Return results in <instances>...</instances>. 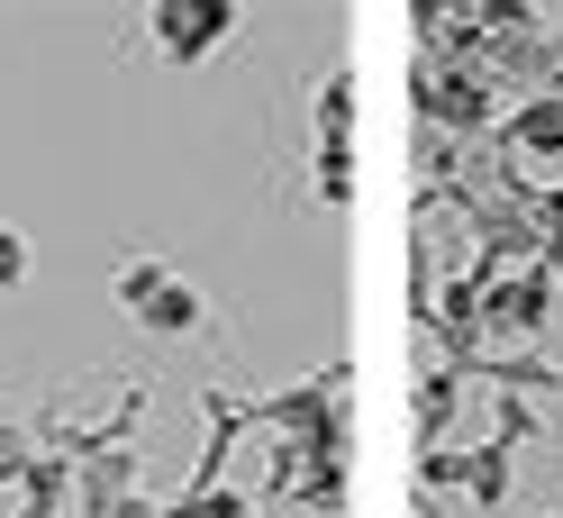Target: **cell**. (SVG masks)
<instances>
[{
  "label": "cell",
  "instance_id": "cell-1",
  "mask_svg": "<svg viewBox=\"0 0 563 518\" xmlns=\"http://www.w3.org/2000/svg\"><path fill=\"white\" fill-rule=\"evenodd\" d=\"M119 300H128V319H136V328H155V337H200V328H209V300L183 283V273L146 264V255L119 273Z\"/></svg>",
  "mask_w": 563,
  "mask_h": 518
},
{
  "label": "cell",
  "instance_id": "cell-2",
  "mask_svg": "<svg viewBox=\"0 0 563 518\" xmlns=\"http://www.w3.org/2000/svg\"><path fill=\"white\" fill-rule=\"evenodd\" d=\"M228 27H236V10H155V37L173 55H200L209 37H228Z\"/></svg>",
  "mask_w": 563,
  "mask_h": 518
},
{
  "label": "cell",
  "instance_id": "cell-3",
  "mask_svg": "<svg viewBox=\"0 0 563 518\" xmlns=\"http://www.w3.org/2000/svg\"><path fill=\"white\" fill-rule=\"evenodd\" d=\"M500 319H509V328H537V319H545V283H537V273L500 291Z\"/></svg>",
  "mask_w": 563,
  "mask_h": 518
},
{
  "label": "cell",
  "instance_id": "cell-4",
  "mask_svg": "<svg viewBox=\"0 0 563 518\" xmlns=\"http://www.w3.org/2000/svg\"><path fill=\"white\" fill-rule=\"evenodd\" d=\"M509 146H563V100H554V110H518Z\"/></svg>",
  "mask_w": 563,
  "mask_h": 518
},
{
  "label": "cell",
  "instance_id": "cell-5",
  "mask_svg": "<svg viewBox=\"0 0 563 518\" xmlns=\"http://www.w3.org/2000/svg\"><path fill=\"white\" fill-rule=\"evenodd\" d=\"M19 273H27V246H19V236H10V228H0V291H10V283H19Z\"/></svg>",
  "mask_w": 563,
  "mask_h": 518
}]
</instances>
